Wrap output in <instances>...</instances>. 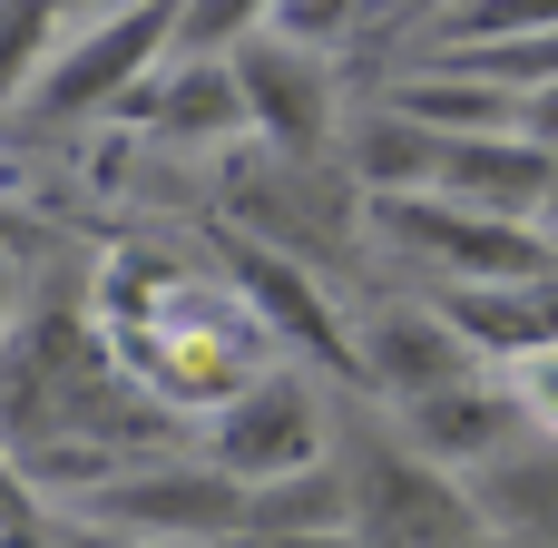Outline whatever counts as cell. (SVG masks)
Segmentation results:
<instances>
[{
	"instance_id": "cell-1",
	"label": "cell",
	"mask_w": 558,
	"mask_h": 548,
	"mask_svg": "<svg viewBox=\"0 0 558 548\" xmlns=\"http://www.w3.org/2000/svg\"><path fill=\"white\" fill-rule=\"evenodd\" d=\"M78 520L147 548H235L255 529V490L235 471H216L206 451H167V461H128Z\"/></svg>"
},
{
	"instance_id": "cell-2",
	"label": "cell",
	"mask_w": 558,
	"mask_h": 548,
	"mask_svg": "<svg viewBox=\"0 0 558 548\" xmlns=\"http://www.w3.org/2000/svg\"><path fill=\"white\" fill-rule=\"evenodd\" d=\"M333 441H343V422H333L324 382H314L304 363H275V373H255V382L206 422L196 451H206L216 471H235L245 490H275V480L333 471Z\"/></svg>"
},
{
	"instance_id": "cell-3",
	"label": "cell",
	"mask_w": 558,
	"mask_h": 548,
	"mask_svg": "<svg viewBox=\"0 0 558 548\" xmlns=\"http://www.w3.org/2000/svg\"><path fill=\"white\" fill-rule=\"evenodd\" d=\"M373 235L402 245L412 265H432L441 294H500V284L558 275V235L471 216V206H451V196H392V206H373Z\"/></svg>"
},
{
	"instance_id": "cell-4",
	"label": "cell",
	"mask_w": 558,
	"mask_h": 548,
	"mask_svg": "<svg viewBox=\"0 0 558 548\" xmlns=\"http://www.w3.org/2000/svg\"><path fill=\"white\" fill-rule=\"evenodd\" d=\"M226 196H235V216H245V245H275V255H294V265H343L353 235H363V186H353L343 167H294V157H275V167H245Z\"/></svg>"
},
{
	"instance_id": "cell-5",
	"label": "cell",
	"mask_w": 558,
	"mask_h": 548,
	"mask_svg": "<svg viewBox=\"0 0 558 548\" xmlns=\"http://www.w3.org/2000/svg\"><path fill=\"white\" fill-rule=\"evenodd\" d=\"M177 49V10H98L88 29H69V49L39 78V118H88V108H128L137 88H157L147 69Z\"/></svg>"
},
{
	"instance_id": "cell-6",
	"label": "cell",
	"mask_w": 558,
	"mask_h": 548,
	"mask_svg": "<svg viewBox=\"0 0 558 548\" xmlns=\"http://www.w3.org/2000/svg\"><path fill=\"white\" fill-rule=\"evenodd\" d=\"M235 78H245V118H255V137H265L275 157L314 167V157L333 147V127H343V78H333V59H314V49H294V39H275V29L255 20L245 49H235Z\"/></svg>"
},
{
	"instance_id": "cell-7",
	"label": "cell",
	"mask_w": 558,
	"mask_h": 548,
	"mask_svg": "<svg viewBox=\"0 0 558 548\" xmlns=\"http://www.w3.org/2000/svg\"><path fill=\"white\" fill-rule=\"evenodd\" d=\"M226 275H235V294L255 304V324L275 333V343H294L324 382H343V392H363V333H343V314H333V294L294 265V255H275V245H226Z\"/></svg>"
},
{
	"instance_id": "cell-8",
	"label": "cell",
	"mask_w": 558,
	"mask_h": 548,
	"mask_svg": "<svg viewBox=\"0 0 558 548\" xmlns=\"http://www.w3.org/2000/svg\"><path fill=\"white\" fill-rule=\"evenodd\" d=\"M402 441H412L422 461H441L451 480H481L490 461H510V451L530 441V412H520L510 373H471V382L412 402V412H402Z\"/></svg>"
},
{
	"instance_id": "cell-9",
	"label": "cell",
	"mask_w": 558,
	"mask_h": 548,
	"mask_svg": "<svg viewBox=\"0 0 558 548\" xmlns=\"http://www.w3.org/2000/svg\"><path fill=\"white\" fill-rule=\"evenodd\" d=\"M432 196L471 206V216H500V226H558V157L539 137H451L441 147V176Z\"/></svg>"
},
{
	"instance_id": "cell-10",
	"label": "cell",
	"mask_w": 558,
	"mask_h": 548,
	"mask_svg": "<svg viewBox=\"0 0 558 548\" xmlns=\"http://www.w3.org/2000/svg\"><path fill=\"white\" fill-rule=\"evenodd\" d=\"M471 373H481V353L451 333L441 304H373L363 314V392H392L412 412V402H432Z\"/></svg>"
},
{
	"instance_id": "cell-11",
	"label": "cell",
	"mask_w": 558,
	"mask_h": 548,
	"mask_svg": "<svg viewBox=\"0 0 558 548\" xmlns=\"http://www.w3.org/2000/svg\"><path fill=\"white\" fill-rule=\"evenodd\" d=\"M118 118H147L167 147H226V137H245L255 118H245V78H235V59H177L157 88H137Z\"/></svg>"
},
{
	"instance_id": "cell-12",
	"label": "cell",
	"mask_w": 558,
	"mask_h": 548,
	"mask_svg": "<svg viewBox=\"0 0 558 548\" xmlns=\"http://www.w3.org/2000/svg\"><path fill=\"white\" fill-rule=\"evenodd\" d=\"M383 108H402L412 127H432V137H520V98L510 88H490V78H471V69H412V78H392V98Z\"/></svg>"
},
{
	"instance_id": "cell-13",
	"label": "cell",
	"mask_w": 558,
	"mask_h": 548,
	"mask_svg": "<svg viewBox=\"0 0 558 548\" xmlns=\"http://www.w3.org/2000/svg\"><path fill=\"white\" fill-rule=\"evenodd\" d=\"M59 49H69V39H59V10H39V0H10V10H0V118L39 98V78H49Z\"/></svg>"
},
{
	"instance_id": "cell-14",
	"label": "cell",
	"mask_w": 558,
	"mask_h": 548,
	"mask_svg": "<svg viewBox=\"0 0 558 548\" xmlns=\"http://www.w3.org/2000/svg\"><path fill=\"white\" fill-rule=\"evenodd\" d=\"M510 392H520L530 431H539V441H558V353H530V363H510Z\"/></svg>"
},
{
	"instance_id": "cell-15",
	"label": "cell",
	"mask_w": 558,
	"mask_h": 548,
	"mask_svg": "<svg viewBox=\"0 0 558 548\" xmlns=\"http://www.w3.org/2000/svg\"><path fill=\"white\" fill-rule=\"evenodd\" d=\"M0 333H10V265H0Z\"/></svg>"
}]
</instances>
